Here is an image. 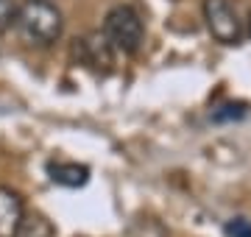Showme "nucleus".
<instances>
[{
    "mask_svg": "<svg viewBox=\"0 0 251 237\" xmlns=\"http://www.w3.org/2000/svg\"><path fill=\"white\" fill-rule=\"evenodd\" d=\"M14 25H17L23 42L45 47V45H53L56 39L62 37L64 20H62V11L56 9L50 0H28L23 9H17Z\"/></svg>",
    "mask_w": 251,
    "mask_h": 237,
    "instance_id": "f257e3e1",
    "label": "nucleus"
},
{
    "mask_svg": "<svg viewBox=\"0 0 251 237\" xmlns=\"http://www.w3.org/2000/svg\"><path fill=\"white\" fill-rule=\"evenodd\" d=\"M103 37L112 45V50H117V53H137L140 45H143V39H145L143 17L131 6H115L106 14Z\"/></svg>",
    "mask_w": 251,
    "mask_h": 237,
    "instance_id": "f03ea898",
    "label": "nucleus"
},
{
    "mask_svg": "<svg viewBox=\"0 0 251 237\" xmlns=\"http://www.w3.org/2000/svg\"><path fill=\"white\" fill-rule=\"evenodd\" d=\"M204 20L209 34L218 42H224V45H237L240 42L243 25L229 0H204Z\"/></svg>",
    "mask_w": 251,
    "mask_h": 237,
    "instance_id": "7ed1b4c3",
    "label": "nucleus"
},
{
    "mask_svg": "<svg viewBox=\"0 0 251 237\" xmlns=\"http://www.w3.org/2000/svg\"><path fill=\"white\" fill-rule=\"evenodd\" d=\"M25 223L23 198L9 187H0V237H17Z\"/></svg>",
    "mask_w": 251,
    "mask_h": 237,
    "instance_id": "20e7f679",
    "label": "nucleus"
},
{
    "mask_svg": "<svg viewBox=\"0 0 251 237\" xmlns=\"http://www.w3.org/2000/svg\"><path fill=\"white\" fill-rule=\"evenodd\" d=\"M81 50V62L90 64V67H95V70H109L112 67V56H115V50H112V45L106 42V37L103 34H90V37H84L75 45V53Z\"/></svg>",
    "mask_w": 251,
    "mask_h": 237,
    "instance_id": "39448f33",
    "label": "nucleus"
},
{
    "mask_svg": "<svg viewBox=\"0 0 251 237\" xmlns=\"http://www.w3.org/2000/svg\"><path fill=\"white\" fill-rule=\"evenodd\" d=\"M48 173H50V182L59 187H84L90 182V167L78 162H50Z\"/></svg>",
    "mask_w": 251,
    "mask_h": 237,
    "instance_id": "423d86ee",
    "label": "nucleus"
},
{
    "mask_svg": "<svg viewBox=\"0 0 251 237\" xmlns=\"http://www.w3.org/2000/svg\"><path fill=\"white\" fill-rule=\"evenodd\" d=\"M17 20V6L14 0H0V34H6Z\"/></svg>",
    "mask_w": 251,
    "mask_h": 237,
    "instance_id": "0eeeda50",
    "label": "nucleus"
},
{
    "mask_svg": "<svg viewBox=\"0 0 251 237\" xmlns=\"http://www.w3.org/2000/svg\"><path fill=\"white\" fill-rule=\"evenodd\" d=\"M246 115V103H226V106H221V109L212 115V120L215 123H226V120H237Z\"/></svg>",
    "mask_w": 251,
    "mask_h": 237,
    "instance_id": "6e6552de",
    "label": "nucleus"
},
{
    "mask_svg": "<svg viewBox=\"0 0 251 237\" xmlns=\"http://www.w3.org/2000/svg\"><path fill=\"white\" fill-rule=\"evenodd\" d=\"M226 237H251V220L249 218H232L226 223Z\"/></svg>",
    "mask_w": 251,
    "mask_h": 237,
    "instance_id": "1a4fd4ad",
    "label": "nucleus"
},
{
    "mask_svg": "<svg viewBox=\"0 0 251 237\" xmlns=\"http://www.w3.org/2000/svg\"><path fill=\"white\" fill-rule=\"evenodd\" d=\"M249 34H251V23H249Z\"/></svg>",
    "mask_w": 251,
    "mask_h": 237,
    "instance_id": "9d476101",
    "label": "nucleus"
}]
</instances>
